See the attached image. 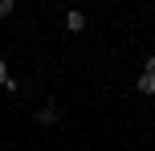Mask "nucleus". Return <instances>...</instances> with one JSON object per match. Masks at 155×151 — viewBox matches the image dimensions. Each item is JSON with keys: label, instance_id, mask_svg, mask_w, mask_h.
Returning a JSON list of instances; mask_svg holds the SVG:
<instances>
[{"label": "nucleus", "instance_id": "obj_2", "mask_svg": "<svg viewBox=\"0 0 155 151\" xmlns=\"http://www.w3.org/2000/svg\"><path fill=\"white\" fill-rule=\"evenodd\" d=\"M139 94H155V78H151V74L139 78Z\"/></svg>", "mask_w": 155, "mask_h": 151}, {"label": "nucleus", "instance_id": "obj_3", "mask_svg": "<svg viewBox=\"0 0 155 151\" xmlns=\"http://www.w3.org/2000/svg\"><path fill=\"white\" fill-rule=\"evenodd\" d=\"M53 119H57L53 106H41V110H37V123H53Z\"/></svg>", "mask_w": 155, "mask_h": 151}, {"label": "nucleus", "instance_id": "obj_5", "mask_svg": "<svg viewBox=\"0 0 155 151\" xmlns=\"http://www.w3.org/2000/svg\"><path fill=\"white\" fill-rule=\"evenodd\" d=\"M143 74H151V78H155V57H147V70H143Z\"/></svg>", "mask_w": 155, "mask_h": 151}, {"label": "nucleus", "instance_id": "obj_6", "mask_svg": "<svg viewBox=\"0 0 155 151\" xmlns=\"http://www.w3.org/2000/svg\"><path fill=\"white\" fill-rule=\"evenodd\" d=\"M4 82H8V70H4V61H0V86H4Z\"/></svg>", "mask_w": 155, "mask_h": 151}, {"label": "nucleus", "instance_id": "obj_4", "mask_svg": "<svg viewBox=\"0 0 155 151\" xmlns=\"http://www.w3.org/2000/svg\"><path fill=\"white\" fill-rule=\"evenodd\" d=\"M0 16H12V0H0Z\"/></svg>", "mask_w": 155, "mask_h": 151}, {"label": "nucleus", "instance_id": "obj_1", "mask_svg": "<svg viewBox=\"0 0 155 151\" xmlns=\"http://www.w3.org/2000/svg\"><path fill=\"white\" fill-rule=\"evenodd\" d=\"M65 29H70V33H82V29H86V12H78V8L65 12Z\"/></svg>", "mask_w": 155, "mask_h": 151}]
</instances>
